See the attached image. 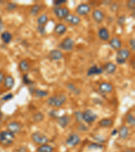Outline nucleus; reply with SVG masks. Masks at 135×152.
<instances>
[{"label": "nucleus", "instance_id": "obj_29", "mask_svg": "<svg viewBox=\"0 0 135 152\" xmlns=\"http://www.w3.org/2000/svg\"><path fill=\"white\" fill-rule=\"evenodd\" d=\"M44 119V115L41 112H37L33 115V120L35 122H40Z\"/></svg>", "mask_w": 135, "mask_h": 152}, {"label": "nucleus", "instance_id": "obj_30", "mask_svg": "<svg viewBox=\"0 0 135 152\" xmlns=\"http://www.w3.org/2000/svg\"><path fill=\"white\" fill-rule=\"evenodd\" d=\"M35 96L37 97H44L47 96L49 93L47 91H45L41 90V89H36L35 91Z\"/></svg>", "mask_w": 135, "mask_h": 152}, {"label": "nucleus", "instance_id": "obj_15", "mask_svg": "<svg viewBox=\"0 0 135 152\" xmlns=\"http://www.w3.org/2000/svg\"><path fill=\"white\" fill-rule=\"evenodd\" d=\"M104 72V69L101 67H98L97 65H94L90 67L87 71V76L90 77L93 75H101Z\"/></svg>", "mask_w": 135, "mask_h": 152}, {"label": "nucleus", "instance_id": "obj_46", "mask_svg": "<svg viewBox=\"0 0 135 152\" xmlns=\"http://www.w3.org/2000/svg\"><path fill=\"white\" fill-rule=\"evenodd\" d=\"M124 152H129L128 151H124Z\"/></svg>", "mask_w": 135, "mask_h": 152}, {"label": "nucleus", "instance_id": "obj_23", "mask_svg": "<svg viewBox=\"0 0 135 152\" xmlns=\"http://www.w3.org/2000/svg\"><path fill=\"white\" fill-rule=\"evenodd\" d=\"M120 138L122 139H125L128 137L129 130L126 126H122L118 131Z\"/></svg>", "mask_w": 135, "mask_h": 152}, {"label": "nucleus", "instance_id": "obj_8", "mask_svg": "<svg viewBox=\"0 0 135 152\" xmlns=\"http://www.w3.org/2000/svg\"><path fill=\"white\" fill-rule=\"evenodd\" d=\"M77 13L80 16H85L90 12V7L87 4H80L76 9Z\"/></svg>", "mask_w": 135, "mask_h": 152}, {"label": "nucleus", "instance_id": "obj_18", "mask_svg": "<svg viewBox=\"0 0 135 152\" xmlns=\"http://www.w3.org/2000/svg\"><path fill=\"white\" fill-rule=\"evenodd\" d=\"M109 45L110 47H111L112 49H114V50H118L121 48L122 43V41H120L118 38L114 37L109 41Z\"/></svg>", "mask_w": 135, "mask_h": 152}, {"label": "nucleus", "instance_id": "obj_1", "mask_svg": "<svg viewBox=\"0 0 135 152\" xmlns=\"http://www.w3.org/2000/svg\"><path fill=\"white\" fill-rule=\"evenodd\" d=\"M14 138V134L9 131H1L0 133V144L6 147L11 145L13 143Z\"/></svg>", "mask_w": 135, "mask_h": 152}, {"label": "nucleus", "instance_id": "obj_7", "mask_svg": "<svg viewBox=\"0 0 135 152\" xmlns=\"http://www.w3.org/2000/svg\"><path fill=\"white\" fill-rule=\"evenodd\" d=\"M74 47V41L70 37L66 38L60 45V48L65 51L72 50Z\"/></svg>", "mask_w": 135, "mask_h": 152}, {"label": "nucleus", "instance_id": "obj_33", "mask_svg": "<svg viewBox=\"0 0 135 152\" xmlns=\"http://www.w3.org/2000/svg\"><path fill=\"white\" fill-rule=\"evenodd\" d=\"M127 7L129 10L132 11H134L135 9V1L134 0H130L127 3Z\"/></svg>", "mask_w": 135, "mask_h": 152}, {"label": "nucleus", "instance_id": "obj_26", "mask_svg": "<svg viewBox=\"0 0 135 152\" xmlns=\"http://www.w3.org/2000/svg\"><path fill=\"white\" fill-rule=\"evenodd\" d=\"M53 149L51 146L47 144H44L41 145L37 149L38 152H53Z\"/></svg>", "mask_w": 135, "mask_h": 152}, {"label": "nucleus", "instance_id": "obj_42", "mask_svg": "<svg viewBox=\"0 0 135 152\" xmlns=\"http://www.w3.org/2000/svg\"><path fill=\"white\" fill-rule=\"evenodd\" d=\"M4 78H5V76H4V72L0 70V84H1V83L4 82Z\"/></svg>", "mask_w": 135, "mask_h": 152}, {"label": "nucleus", "instance_id": "obj_12", "mask_svg": "<svg viewBox=\"0 0 135 152\" xmlns=\"http://www.w3.org/2000/svg\"><path fill=\"white\" fill-rule=\"evenodd\" d=\"M63 53L59 50H53L49 53V58L53 61H58L63 58Z\"/></svg>", "mask_w": 135, "mask_h": 152}, {"label": "nucleus", "instance_id": "obj_24", "mask_svg": "<svg viewBox=\"0 0 135 152\" xmlns=\"http://www.w3.org/2000/svg\"><path fill=\"white\" fill-rule=\"evenodd\" d=\"M114 122L112 119L110 118H104L99 122V124L100 126L104 127V128H108V127H111Z\"/></svg>", "mask_w": 135, "mask_h": 152}, {"label": "nucleus", "instance_id": "obj_45", "mask_svg": "<svg viewBox=\"0 0 135 152\" xmlns=\"http://www.w3.org/2000/svg\"><path fill=\"white\" fill-rule=\"evenodd\" d=\"M1 116H2V112L1 111V110H0V124L1 123Z\"/></svg>", "mask_w": 135, "mask_h": 152}, {"label": "nucleus", "instance_id": "obj_43", "mask_svg": "<svg viewBox=\"0 0 135 152\" xmlns=\"http://www.w3.org/2000/svg\"><path fill=\"white\" fill-rule=\"evenodd\" d=\"M4 22L3 20H2L1 18H0V32L2 31V29L4 28Z\"/></svg>", "mask_w": 135, "mask_h": 152}, {"label": "nucleus", "instance_id": "obj_38", "mask_svg": "<svg viewBox=\"0 0 135 152\" xmlns=\"http://www.w3.org/2000/svg\"><path fill=\"white\" fill-rule=\"evenodd\" d=\"M67 1L66 0H58V1H54L53 4L55 5V7H60L61 5L66 4Z\"/></svg>", "mask_w": 135, "mask_h": 152}, {"label": "nucleus", "instance_id": "obj_41", "mask_svg": "<svg viewBox=\"0 0 135 152\" xmlns=\"http://www.w3.org/2000/svg\"><path fill=\"white\" fill-rule=\"evenodd\" d=\"M129 43H130V46H131V50L132 51H135V39L134 38L131 39L129 41Z\"/></svg>", "mask_w": 135, "mask_h": 152}, {"label": "nucleus", "instance_id": "obj_11", "mask_svg": "<svg viewBox=\"0 0 135 152\" xmlns=\"http://www.w3.org/2000/svg\"><path fill=\"white\" fill-rule=\"evenodd\" d=\"M92 17L94 20L97 23L100 24L102 23V21L104 20L105 15L103 13L102 11H101L100 10H95L92 13Z\"/></svg>", "mask_w": 135, "mask_h": 152}, {"label": "nucleus", "instance_id": "obj_2", "mask_svg": "<svg viewBox=\"0 0 135 152\" xmlns=\"http://www.w3.org/2000/svg\"><path fill=\"white\" fill-rule=\"evenodd\" d=\"M66 97L64 95H55V96H52L50 98H48L47 103V104L51 107H60L62 106V105L66 102Z\"/></svg>", "mask_w": 135, "mask_h": 152}, {"label": "nucleus", "instance_id": "obj_21", "mask_svg": "<svg viewBox=\"0 0 135 152\" xmlns=\"http://www.w3.org/2000/svg\"><path fill=\"white\" fill-rule=\"evenodd\" d=\"M4 86L7 89H11L14 85V79L12 76H7L4 78Z\"/></svg>", "mask_w": 135, "mask_h": 152}, {"label": "nucleus", "instance_id": "obj_25", "mask_svg": "<svg viewBox=\"0 0 135 152\" xmlns=\"http://www.w3.org/2000/svg\"><path fill=\"white\" fill-rule=\"evenodd\" d=\"M19 68L22 72H27L30 69V66L26 60H23L19 63Z\"/></svg>", "mask_w": 135, "mask_h": 152}, {"label": "nucleus", "instance_id": "obj_44", "mask_svg": "<svg viewBox=\"0 0 135 152\" xmlns=\"http://www.w3.org/2000/svg\"><path fill=\"white\" fill-rule=\"evenodd\" d=\"M117 133H118V131H117V130L114 129V131H113L112 132V136H115Z\"/></svg>", "mask_w": 135, "mask_h": 152}, {"label": "nucleus", "instance_id": "obj_28", "mask_svg": "<svg viewBox=\"0 0 135 152\" xmlns=\"http://www.w3.org/2000/svg\"><path fill=\"white\" fill-rule=\"evenodd\" d=\"M40 10H41V7L38 4L34 5V6H32V8L31 9L30 14L33 16H37L38 14L39 13V12H40Z\"/></svg>", "mask_w": 135, "mask_h": 152}, {"label": "nucleus", "instance_id": "obj_6", "mask_svg": "<svg viewBox=\"0 0 135 152\" xmlns=\"http://www.w3.org/2000/svg\"><path fill=\"white\" fill-rule=\"evenodd\" d=\"M54 14H55V16L60 19H64L68 14H70L69 10L67 8H62V7H55L53 10Z\"/></svg>", "mask_w": 135, "mask_h": 152}, {"label": "nucleus", "instance_id": "obj_17", "mask_svg": "<svg viewBox=\"0 0 135 152\" xmlns=\"http://www.w3.org/2000/svg\"><path fill=\"white\" fill-rule=\"evenodd\" d=\"M57 122L59 124V125H60L62 128L64 129L68 126V124H69L70 122V118L69 116L64 115V116L59 117L57 119Z\"/></svg>", "mask_w": 135, "mask_h": 152}, {"label": "nucleus", "instance_id": "obj_27", "mask_svg": "<svg viewBox=\"0 0 135 152\" xmlns=\"http://www.w3.org/2000/svg\"><path fill=\"white\" fill-rule=\"evenodd\" d=\"M48 16L46 15V14H42L37 19V23L39 25L41 26H44L45 24L47 23L48 22Z\"/></svg>", "mask_w": 135, "mask_h": 152}, {"label": "nucleus", "instance_id": "obj_4", "mask_svg": "<svg viewBox=\"0 0 135 152\" xmlns=\"http://www.w3.org/2000/svg\"><path fill=\"white\" fill-rule=\"evenodd\" d=\"M31 138L34 143H35L36 144H38V145H44V144H47L49 141V139L47 137L45 134L41 133V132L39 131L35 132V133L32 134Z\"/></svg>", "mask_w": 135, "mask_h": 152}, {"label": "nucleus", "instance_id": "obj_5", "mask_svg": "<svg viewBox=\"0 0 135 152\" xmlns=\"http://www.w3.org/2000/svg\"><path fill=\"white\" fill-rule=\"evenodd\" d=\"M97 118V115L92 110H87L82 114V121L87 123H92Z\"/></svg>", "mask_w": 135, "mask_h": 152}, {"label": "nucleus", "instance_id": "obj_9", "mask_svg": "<svg viewBox=\"0 0 135 152\" xmlns=\"http://www.w3.org/2000/svg\"><path fill=\"white\" fill-rule=\"evenodd\" d=\"M80 142V137L76 133L70 134L69 137H68V139H66V144H67L68 145L71 146V147L77 145Z\"/></svg>", "mask_w": 135, "mask_h": 152}, {"label": "nucleus", "instance_id": "obj_20", "mask_svg": "<svg viewBox=\"0 0 135 152\" xmlns=\"http://www.w3.org/2000/svg\"><path fill=\"white\" fill-rule=\"evenodd\" d=\"M66 31H67V27H66L65 24L62 23L58 24L57 25L55 26V28H54V32L58 35H63V34L66 32Z\"/></svg>", "mask_w": 135, "mask_h": 152}, {"label": "nucleus", "instance_id": "obj_16", "mask_svg": "<svg viewBox=\"0 0 135 152\" xmlns=\"http://www.w3.org/2000/svg\"><path fill=\"white\" fill-rule=\"evenodd\" d=\"M99 91L102 94H109L113 91V86L108 83H102L99 85Z\"/></svg>", "mask_w": 135, "mask_h": 152}, {"label": "nucleus", "instance_id": "obj_14", "mask_svg": "<svg viewBox=\"0 0 135 152\" xmlns=\"http://www.w3.org/2000/svg\"><path fill=\"white\" fill-rule=\"evenodd\" d=\"M98 36L101 40L104 41H107L109 40V33L105 27H101L98 31Z\"/></svg>", "mask_w": 135, "mask_h": 152}, {"label": "nucleus", "instance_id": "obj_19", "mask_svg": "<svg viewBox=\"0 0 135 152\" xmlns=\"http://www.w3.org/2000/svg\"><path fill=\"white\" fill-rule=\"evenodd\" d=\"M117 69V67L116 64H114V63L112 62H107L105 64L104 70H105L107 74H114V73L116 72Z\"/></svg>", "mask_w": 135, "mask_h": 152}, {"label": "nucleus", "instance_id": "obj_34", "mask_svg": "<svg viewBox=\"0 0 135 152\" xmlns=\"http://www.w3.org/2000/svg\"><path fill=\"white\" fill-rule=\"evenodd\" d=\"M101 148H102V145H101L97 144V143L90 144L89 146V148H88L89 149H101Z\"/></svg>", "mask_w": 135, "mask_h": 152}, {"label": "nucleus", "instance_id": "obj_35", "mask_svg": "<svg viewBox=\"0 0 135 152\" xmlns=\"http://www.w3.org/2000/svg\"><path fill=\"white\" fill-rule=\"evenodd\" d=\"M75 116L77 121L78 122H80L82 121V114L80 112H75Z\"/></svg>", "mask_w": 135, "mask_h": 152}, {"label": "nucleus", "instance_id": "obj_40", "mask_svg": "<svg viewBox=\"0 0 135 152\" xmlns=\"http://www.w3.org/2000/svg\"><path fill=\"white\" fill-rule=\"evenodd\" d=\"M13 95L11 94H7L2 97V100H4V101H8V100L9 99H12V98H13Z\"/></svg>", "mask_w": 135, "mask_h": 152}, {"label": "nucleus", "instance_id": "obj_13", "mask_svg": "<svg viewBox=\"0 0 135 152\" xmlns=\"http://www.w3.org/2000/svg\"><path fill=\"white\" fill-rule=\"evenodd\" d=\"M65 21L69 23L70 24L74 26H77L78 24H79L81 22V19L80 17L77 16L73 15V14H69L68 15L64 18Z\"/></svg>", "mask_w": 135, "mask_h": 152}, {"label": "nucleus", "instance_id": "obj_3", "mask_svg": "<svg viewBox=\"0 0 135 152\" xmlns=\"http://www.w3.org/2000/svg\"><path fill=\"white\" fill-rule=\"evenodd\" d=\"M131 56V52L127 49H120L117 51L116 60L118 64H123Z\"/></svg>", "mask_w": 135, "mask_h": 152}, {"label": "nucleus", "instance_id": "obj_22", "mask_svg": "<svg viewBox=\"0 0 135 152\" xmlns=\"http://www.w3.org/2000/svg\"><path fill=\"white\" fill-rule=\"evenodd\" d=\"M1 39L4 43L8 44L11 42L12 39V35L8 31H4L1 33Z\"/></svg>", "mask_w": 135, "mask_h": 152}, {"label": "nucleus", "instance_id": "obj_31", "mask_svg": "<svg viewBox=\"0 0 135 152\" xmlns=\"http://www.w3.org/2000/svg\"><path fill=\"white\" fill-rule=\"evenodd\" d=\"M126 121L131 126H134L135 125V120L134 116L131 114H127L126 116Z\"/></svg>", "mask_w": 135, "mask_h": 152}, {"label": "nucleus", "instance_id": "obj_37", "mask_svg": "<svg viewBox=\"0 0 135 152\" xmlns=\"http://www.w3.org/2000/svg\"><path fill=\"white\" fill-rule=\"evenodd\" d=\"M23 82L26 85H29V84H31V83H33L32 80L29 78L28 75H24L23 76Z\"/></svg>", "mask_w": 135, "mask_h": 152}, {"label": "nucleus", "instance_id": "obj_32", "mask_svg": "<svg viewBox=\"0 0 135 152\" xmlns=\"http://www.w3.org/2000/svg\"><path fill=\"white\" fill-rule=\"evenodd\" d=\"M17 8V4H14V3H9L6 6V10L9 12L13 11L14 10H16Z\"/></svg>", "mask_w": 135, "mask_h": 152}, {"label": "nucleus", "instance_id": "obj_10", "mask_svg": "<svg viewBox=\"0 0 135 152\" xmlns=\"http://www.w3.org/2000/svg\"><path fill=\"white\" fill-rule=\"evenodd\" d=\"M7 129H8V131H9L10 133H13L14 134L16 133H19L21 129V126L19 122L13 121L8 124V125H7Z\"/></svg>", "mask_w": 135, "mask_h": 152}, {"label": "nucleus", "instance_id": "obj_36", "mask_svg": "<svg viewBox=\"0 0 135 152\" xmlns=\"http://www.w3.org/2000/svg\"><path fill=\"white\" fill-rule=\"evenodd\" d=\"M125 21H126V18H125V16H121L119 17L118 19H117V24H118L120 26H122L124 24Z\"/></svg>", "mask_w": 135, "mask_h": 152}, {"label": "nucleus", "instance_id": "obj_39", "mask_svg": "<svg viewBox=\"0 0 135 152\" xmlns=\"http://www.w3.org/2000/svg\"><path fill=\"white\" fill-rule=\"evenodd\" d=\"M37 31L39 32L41 35H44L45 33V28L44 26L38 25L37 26Z\"/></svg>", "mask_w": 135, "mask_h": 152}]
</instances>
